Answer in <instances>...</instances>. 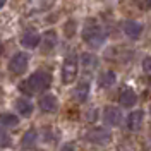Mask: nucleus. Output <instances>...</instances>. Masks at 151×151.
I'll list each match as a JSON object with an SVG mask.
<instances>
[{
  "mask_svg": "<svg viewBox=\"0 0 151 151\" xmlns=\"http://www.w3.org/2000/svg\"><path fill=\"white\" fill-rule=\"evenodd\" d=\"M50 84H52V76L48 72H43V70H36V72H33L29 76L26 81H22L19 84V89H21V93L31 96V94L47 91Z\"/></svg>",
  "mask_w": 151,
  "mask_h": 151,
  "instance_id": "obj_1",
  "label": "nucleus"
},
{
  "mask_svg": "<svg viewBox=\"0 0 151 151\" xmlns=\"http://www.w3.org/2000/svg\"><path fill=\"white\" fill-rule=\"evenodd\" d=\"M83 36H84V41L89 43L91 47H100L105 41L103 29L93 21H88V24L84 26V31H83Z\"/></svg>",
  "mask_w": 151,
  "mask_h": 151,
  "instance_id": "obj_2",
  "label": "nucleus"
},
{
  "mask_svg": "<svg viewBox=\"0 0 151 151\" xmlns=\"http://www.w3.org/2000/svg\"><path fill=\"white\" fill-rule=\"evenodd\" d=\"M76 76H77V57L76 53H70L69 57H65L62 65V81L69 84L76 79Z\"/></svg>",
  "mask_w": 151,
  "mask_h": 151,
  "instance_id": "obj_3",
  "label": "nucleus"
},
{
  "mask_svg": "<svg viewBox=\"0 0 151 151\" xmlns=\"http://www.w3.org/2000/svg\"><path fill=\"white\" fill-rule=\"evenodd\" d=\"M26 67H28V55L24 52L16 53L9 62V70L12 74H17V76L24 74L26 72Z\"/></svg>",
  "mask_w": 151,
  "mask_h": 151,
  "instance_id": "obj_4",
  "label": "nucleus"
},
{
  "mask_svg": "<svg viewBox=\"0 0 151 151\" xmlns=\"http://www.w3.org/2000/svg\"><path fill=\"white\" fill-rule=\"evenodd\" d=\"M103 120H105V124H108L112 127H117L119 124L122 122V113L115 106H106L103 110Z\"/></svg>",
  "mask_w": 151,
  "mask_h": 151,
  "instance_id": "obj_5",
  "label": "nucleus"
},
{
  "mask_svg": "<svg viewBox=\"0 0 151 151\" xmlns=\"http://www.w3.org/2000/svg\"><path fill=\"white\" fill-rule=\"evenodd\" d=\"M88 139L94 144H105L106 141H110V132L103 127H96V129L88 132Z\"/></svg>",
  "mask_w": 151,
  "mask_h": 151,
  "instance_id": "obj_6",
  "label": "nucleus"
},
{
  "mask_svg": "<svg viewBox=\"0 0 151 151\" xmlns=\"http://www.w3.org/2000/svg\"><path fill=\"white\" fill-rule=\"evenodd\" d=\"M57 106H58V101H57V98L53 94H43L41 98H40V108L43 110V112H55Z\"/></svg>",
  "mask_w": 151,
  "mask_h": 151,
  "instance_id": "obj_7",
  "label": "nucleus"
},
{
  "mask_svg": "<svg viewBox=\"0 0 151 151\" xmlns=\"http://www.w3.org/2000/svg\"><path fill=\"white\" fill-rule=\"evenodd\" d=\"M124 33L129 38H132V40H137L142 33V26L139 22H136V21H127L124 24Z\"/></svg>",
  "mask_w": 151,
  "mask_h": 151,
  "instance_id": "obj_8",
  "label": "nucleus"
},
{
  "mask_svg": "<svg viewBox=\"0 0 151 151\" xmlns=\"http://www.w3.org/2000/svg\"><path fill=\"white\" fill-rule=\"evenodd\" d=\"M40 43H41V36L36 33H26L21 40V45L26 48H36Z\"/></svg>",
  "mask_w": 151,
  "mask_h": 151,
  "instance_id": "obj_9",
  "label": "nucleus"
},
{
  "mask_svg": "<svg viewBox=\"0 0 151 151\" xmlns=\"http://www.w3.org/2000/svg\"><path fill=\"white\" fill-rule=\"evenodd\" d=\"M16 108H17V112L21 115H24V117H29L31 113H33V103L26 100V98H19L16 100Z\"/></svg>",
  "mask_w": 151,
  "mask_h": 151,
  "instance_id": "obj_10",
  "label": "nucleus"
},
{
  "mask_svg": "<svg viewBox=\"0 0 151 151\" xmlns=\"http://www.w3.org/2000/svg\"><path fill=\"white\" fill-rule=\"evenodd\" d=\"M81 65L84 70H94L96 67H98V58L91 53H84V55L81 57Z\"/></svg>",
  "mask_w": 151,
  "mask_h": 151,
  "instance_id": "obj_11",
  "label": "nucleus"
},
{
  "mask_svg": "<svg viewBox=\"0 0 151 151\" xmlns=\"http://www.w3.org/2000/svg\"><path fill=\"white\" fill-rule=\"evenodd\" d=\"M141 122H142V112H141V110L132 112L131 115H129V119H127V125H129V129H131V131L139 129V127H141Z\"/></svg>",
  "mask_w": 151,
  "mask_h": 151,
  "instance_id": "obj_12",
  "label": "nucleus"
},
{
  "mask_svg": "<svg viewBox=\"0 0 151 151\" xmlns=\"http://www.w3.org/2000/svg\"><path fill=\"white\" fill-rule=\"evenodd\" d=\"M136 103V93L132 91L131 88H127V89H124L122 94H120V105L122 106H132V105Z\"/></svg>",
  "mask_w": 151,
  "mask_h": 151,
  "instance_id": "obj_13",
  "label": "nucleus"
},
{
  "mask_svg": "<svg viewBox=\"0 0 151 151\" xmlns=\"http://www.w3.org/2000/svg\"><path fill=\"white\" fill-rule=\"evenodd\" d=\"M88 93H89V84L88 83H81V84H77L74 91V96L77 101H86V98H88Z\"/></svg>",
  "mask_w": 151,
  "mask_h": 151,
  "instance_id": "obj_14",
  "label": "nucleus"
},
{
  "mask_svg": "<svg viewBox=\"0 0 151 151\" xmlns=\"http://www.w3.org/2000/svg\"><path fill=\"white\" fill-rule=\"evenodd\" d=\"M41 43L45 45V53H48V50H50V48H53V45L57 43L55 31H47V33L41 36Z\"/></svg>",
  "mask_w": 151,
  "mask_h": 151,
  "instance_id": "obj_15",
  "label": "nucleus"
},
{
  "mask_svg": "<svg viewBox=\"0 0 151 151\" xmlns=\"http://www.w3.org/2000/svg\"><path fill=\"white\" fill-rule=\"evenodd\" d=\"M38 134L35 129H29L26 134H24V137H22V148L24 150H31L33 146H35V141H36Z\"/></svg>",
  "mask_w": 151,
  "mask_h": 151,
  "instance_id": "obj_16",
  "label": "nucleus"
},
{
  "mask_svg": "<svg viewBox=\"0 0 151 151\" xmlns=\"http://www.w3.org/2000/svg\"><path fill=\"white\" fill-rule=\"evenodd\" d=\"M0 124L5 125V127H16L19 124V119L12 113H2L0 115Z\"/></svg>",
  "mask_w": 151,
  "mask_h": 151,
  "instance_id": "obj_17",
  "label": "nucleus"
},
{
  "mask_svg": "<svg viewBox=\"0 0 151 151\" xmlns=\"http://www.w3.org/2000/svg\"><path fill=\"white\" fill-rule=\"evenodd\" d=\"M115 83V74H113L112 70H106L103 74L100 76V86H103V88H110L113 86Z\"/></svg>",
  "mask_w": 151,
  "mask_h": 151,
  "instance_id": "obj_18",
  "label": "nucleus"
},
{
  "mask_svg": "<svg viewBox=\"0 0 151 151\" xmlns=\"http://www.w3.org/2000/svg\"><path fill=\"white\" fill-rule=\"evenodd\" d=\"M10 144V136L7 134V131L0 129V148H7Z\"/></svg>",
  "mask_w": 151,
  "mask_h": 151,
  "instance_id": "obj_19",
  "label": "nucleus"
},
{
  "mask_svg": "<svg viewBox=\"0 0 151 151\" xmlns=\"http://www.w3.org/2000/svg\"><path fill=\"white\" fill-rule=\"evenodd\" d=\"M64 31H65L67 36H72V35H74V31H76V22H74V21H69Z\"/></svg>",
  "mask_w": 151,
  "mask_h": 151,
  "instance_id": "obj_20",
  "label": "nucleus"
},
{
  "mask_svg": "<svg viewBox=\"0 0 151 151\" xmlns=\"http://www.w3.org/2000/svg\"><path fill=\"white\" fill-rule=\"evenodd\" d=\"M142 69H144L146 72H151V57H146V58L142 60Z\"/></svg>",
  "mask_w": 151,
  "mask_h": 151,
  "instance_id": "obj_21",
  "label": "nucleus"
},
{
  "mask_svg": "<svg viewBox=\"0 0 151 151\" xmlns=\"http://www.w3.org/2000/svg\"><path fill=\"white\" fill-rule=\"evenodd\" d=\"M137 4L141 5V9H150L151 7V0H137Z\"/></svg>",
  "mask_w": 151,
  "mask_h": 151,
  "instance_id": "obj_22",
  "label": "nucleus"
},
{
  "mask_svg": "<svg viewBox=\"0 0 151 151\" xmlns=\"http://www.w3.org/2000/svg\"><path fill=\"white\" fill-rule=\"evenodd\" d=\"M62 151H74V144H65L62 148Z\"/></svg>",
  "mask_w": 151,
  "mask_h": 151,
  "instance_id": "obj_23",
  "label": "nucleus"
},
{
  "mask_svg": "<svg viewBox=\"0 0 151 151\" xmlns=\"http://www.w3.org/2000/svg\"><path fill=\"white\" fill-rule=\"evenodd\" d=\"M5 2H7V0H0V9H2V7L5 5Z\"/></svg>",
  "mask_w": 151,
  "mask_h": 151,
  "instance_id": "obj_24",
  "label": "nucleus"
},
{
  "mask_svg": "<svg viewBox=\"0 0 151 151\" xmlns=\"http://www.w3.org/2000/svg\"><path fill=\"white\" fill-rule=\"evenodd\" d=\"M2 52H4V47H2V43H0V55H2Z\"/></svg>",
  "mask_w": 151,
  "mask_h": 151,
  "instance_id": "obj_25",
  "label": "nucleus"
}]
</instances>
